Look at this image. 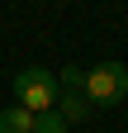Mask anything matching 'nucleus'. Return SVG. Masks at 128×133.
Here are the masks:
<instances>
[{
  "mask_svg": "<svg viewBox=\"0 0 128 133\" xmlns=\"http://www.w3.org/2000/svg\"><path fill=\"white\" fill-rule=\"evenodd\" d=\"M14 105H24L29 114H47L57 105V76L47 66H24L14 76Z\"/></svg>",
  "mask_w": 128,
  "mask_h": 133,
  "instance_id": "nucleus-1",
  "label": "nucleus"
},
{
  "mask_svg": "<svg viewBox=\"0 0 128 133\" xmlns=\"http://www.w3.org/2000/svg\"><path fill=\"white\" fill-rule=\"evenodd\" d=\"M123 95H128V66L123 62H95V66H86V100H90V109L95 105H119Z\"/></svg>",
  "mask_w": 128,
  "mask_h": 133,
  "instance_id": "nucleus-2",
  "label": "nucleus"
},
{
  "mask_svg": "<svg viewBox=\"0 0 128 133\" xmlns=\"http://www.w3.org/2000/svg\"><path fill=\"white\" fill-rule=\"evenodd\" d=\"M52 109H57L67 124H81L86 114H90V100H86L81 90H57V105H52Z\"/></svg>",
  "mask_w": 128,
  "mask_h": 133,
  "instance_id": "nucleus-3",
  "label": "nucleus"
},
{
  "mask_svg": "<svg viewBox=\"0 0 128 133\" xmlns=\"http://www.w3.org/2000/svg\"><path fill=\"white\" fill-rule=\"evenodd\" d=\"M0 133H33V114L24 105H5L0 109Z\"/></svg>",
  "mask_w": 128,
  "mask_h": 133,
  "instance_id": "nucleus-4",
  "label": "nucleus"
},
{
  "mask_svg": "<svg viewBox=\"0 0 128 133\" xmlns=\"http://www.w3.org/2000/svg\"><path fill=\"white\" fill-rule=\"evenodd\" d=\"M71 124L62 119L57 109H47V114H33V133H67Z\"/></svg>",
  "mask_w": 128,
  "mask_h": 133,
  "instance_id": "nucleus-5",
  "label": "nucleus"
},
{
  "mask_svg": "<svg viewBox=\"0 0 128 133\" xmlns=\"http://www.w3.org/2000/svg\"><path fill=\"white\" fill-rule=\"evenodd\" d=\"M57 90H81V95H86V66H76V62H71L67 71L57 76Z\"/></svg>",
  "mask_w": 128,
  "mask_h": 133,
  "instance_id": "nucleus-6",
  "label": "nucleus"
}]
</instances>
